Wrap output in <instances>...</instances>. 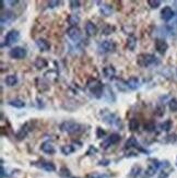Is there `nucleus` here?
I'll list each match as a JSON object with an SVG mask.
<instances>
[{"label":"nucleus","mask_w":177,"mask_h":178,"mask_svg":"<svg viewBox=\"0 0 177 178\" xmlns=\"http://www.w3.org/2000/svg\"><path fill=\"white\" fill-rule=\"evenodd\" d=\"M60 130L68 134H76V133L82 132L83 130H84V127L73 120H67V121H64V123L60 125Z\"/></svg>","instance_id":"nucleus-1"},{"label":"nucleus","mask_w":177,"mask_h":178,"mask_svg":"<svg viewBox=\"0 0 177 178\" xmlns=\"http://www.w3.org/2000/svg\"><path fill=\"white\" fill-rule=\"evenodd\" d=\"M137 63L142 68H148L152 65H157L159 60L152 54H140L137 57Z\"/></svg>","instance_id":"nucleus-2"},{"label":"nucleus","mask_w":177,"mask_h":178,"mask_svg":"<svg viewBox=\"0 0 177 178\" xmlns=\"http://www.w3.org/2000/svg\"><path fill=\"white\" fill-rule=\"evenodd\" d=\"M86 88L92 92V94L94 95L95 97L100 98V97H102V95L104 94V88H105V86H104L97 79L91 78L90 80L86 82Z\"/></svg>","instance_id":"nucleus-3"},{"label":"nucleus","mask_w":177,"mask_h":178,"mask_svg":"<svg viewBox=\"0 0 177 178\" xmlns=\"http://www.w3.org/2000/svg\"><path fill=\"white\" fill-rule=\"evenodd\" d=\"M101 118L104 123L107 124V125H109V126L116 125L117 127H119V125L122 126V124H120V118H118L115 114L108 111L107 109H102L101 111Z\"/></svg>","instance_id":"nucleus-4"},{"label":"nucleus","mask_w":177,"mask_h":178,"mask_svg":"<svg viewBox=\"0 0 177 178\" xmlns=\"http://www.w3.org/2000/svg\"><path fill=\"white\" fill-rule=\"evenodd\" d=\"M19 39H20V33H19V31H16V30L10 31V32H8L7 35L5 36V41H3L1 47L12 46V45L15 44L16 42H19Z\"/></svg>","instance_id":"nucleus-5"},{"label":"nucleus","mask_w":177,"mask_h":178,"mask_svg":"<svg viewBox=\"0 0 177 178\" xmlns=\"http://www.w3.org/2000/svg\"><path fill=\"white\" fill-rule=\"evenodd\" d=\"M99 49H100V51H102V53H104V54L114 53L116 49V44L114 41L106 39V41H103L102 43H100Z\"/></svg>","instance_id":"nucleus-6"},{"label":"nucleus","mask_w":177,"mask_h":178,"mask_svg":"<svg viewBox=\"0 0 177 178\" xmlns=\"http://www.w3.org/2000/svg\"><path fill=\"white\" fill-rule=\"evenodd\" d=\"M28 55V51L25 48L23 47H13V48L10 49L9 51V56L13 59H24Z\"/></svg>","instance_id":"nucleus-7"},{"label":"nucleus","mask_w":177,"mask_h":178,"mask_svg":"<svg viewBox=\"0 0 177 178\" xmlns=\"http://www.w3.org/2000/svg\"><path fill=\"white\" fill-rule=\"evenodd\" d=\"M120 136L118 133H112L109 137H107V139H105L103 142H102V148L103 149H108L110 145H113V144H116V143H118V142L120 141Z\"/></svg>","instance_id":"nucleus-8"},{"label":"nucleus","mask_w":177,"mask_h":178,"mask_svg":"<svg viewBox=\"0 0 177 178\" xmlns=\"http://www.w3.org/2000/svg\"><path fill=\"white\" fill-rule=\"evenodd\" d=\"M155 49H157V51L160 55H165L168 49V44L166 43L165 39L157 38L155 39Z\"/></svg>","instance_id":"nucleus-9"},{"label":"nucleus","mask_w":177,"mask_h":178,"mask_svg":"<svg viewBox=\"0 0 177 178\" xmlns=\"http://www.w3.org/2000/svg\"><path fill=\"white\" fill-rule=\"evenodd\" d=\"M67 35L73 42H79L81 39V32L78 26H70L67 30Z\"/></svg>","instance_id":"nucleus-10"},{"label":"nucleus","mask_w":177,"mask_h":178,"mask_svg":"<svg viewBox=\"0 0 177 178\" xmlns=\"http://www.w3.org/2000/svg\"><path fill=\"white\" fill-rule=\"evenodd\" d=\"M15 19H16V16L13 12H11V11L2 12V14H1V25L3 26L5 24L6 25H9V24H11Z\"/></svg>","instance_id":"nucleus-11"},{"label":"nucleus","mask_w":177,"mask_h":178,"mask_svg":"<svg viewBox=\"0 0 177 178\" xmlns=\"http://www.w3.org/2000/svg\"><path fill=\"white\" fill-rule=\"evenodd\" d=\"M125 148H126V149L134 148V149H138L139 151L145 152V150L140 145V143L138 142V140L136 139V137H130V138H129V139L126 141V143H125Z\"/></svg>","instance_id":"nucleus-12"},{"label":"nucleus","mask_w":177,"mask_h":178,"mask_svg":"<svg viewBox=\"0 0 177 178\" xmlns=\"http://www.w3.org/2000/svg\"><path fill=\"white\" fill-rule=\"evenodd\" d=\"M149 167H148V169H147V175L148 176H153L154 174L157 173V171L159 169V167L161 166V163L159 162L157 160H149Z\"/></svg>","instance_id":"nucleus-13"},{"label":"nucleus","mask_w":177,"mask_h":178,"mask_svg":"<svg viewBox=\"0 0 177 178\" xmlns=\"http://www.w3.org/2000/svg\"><path fill=\"white\" fill-rule=\"evenodd\" d=\"M85 33L87 36H95L99 32V28L95 25V23H93L92 21H87L85 23Z\"/></svg>","instance_id":"nucleus-14"},{"label":"nucleus","mask_w":177,"mask_h":178,"mask_svg":"<svg viewBox=\"0 0 177 178\" xmlns=\"http://www.w3.org/2000/svg\"><path fill=\"white\" fill-rule=\"evenodd\" d=\"M175 15V12L174 10L172 9L170 7H164L163 9H162L161 11V18L162 20H164V21H170V20H172L173 18H174Z\"/></svg>","instance_id":"nucleus-15"},{"label":"nucleus","mask_w":177,"mask_h":178,"mask_svg":"<svg viewBox=\"0 0 177 178\" xmlns=\"http://www.w3.org/2000/svg\"><path fill=\"white\" fill-rule=\"evenodd\" d=\"M41 150L43 151V152L47 153V154H54V153L56 152L55 146H54V144L51 143V141L43 142V143L41 144Z\"/></svg>","instance_id":"nucleus-16"},{"label":"nucleus","mask_w":177,"mask_h":178,"mask_svg":"<svg viewBox=\"0 0 177 178\" xmlns=\"http://www.w3.org/2000/svg\"><path fill=\"white\" fill-rule=\"evenodd\" d=\"M29 132H30V125H29V123H26L24 124V125L21 127V129L18 131V133H16V139L23 140L24 138L28 136Z\"/></svg>","instance_id":"nucleus-17"},{"label":"nucleus","mask_w":177,"mask_h":178,"mask_svg":"<svg viewBox=\"0 0 177 178\" xmlns=\"http://www.w3.org/2000/svg\"><path fill=\"white\" fill-rule=\"evenodd\" d=\"M36 45L42 51H48L51 49V43L45 38H38L36 41Z\"/></svg>","instance_id":"nucleus-18"},{"label":"nucleus","mask_w":177,"mask_h":178,"mask_svg":"<svg viewBox=\"0 0 177 178\" xmlns=\"http://www.w3.org/2000/svg\"><path fill=\"white\" fill-rule=\"evenodd\" d=\"M103 73H104V76H105V78L109 79V80H113V79L115 78L116 70L113 66H106V67L103 69Z\"/></svg>","instance_id":"nucleus-19"},{"label":"nucleus","mask_w":177,"mask_h":178,"mask_svg":"<svg viewBox=\"0 0 177 178\" xmlns=\"http://www.w3.org/2000/svg\"><path fill=\"white\" fill-rule=\"evenodd\" d=\"M127 85L130 90H137V89L140 86V82H139V79L137 76H130L127 81Z\"/></svg>","instance_id":"nucleus-20"},{"label":"nucleus","mask_w":177,"mask_h":178,"mask_svg":"<svg viewBox=\"0 0 177 178\" xmlns=\"http://www.w3.org/2000/svg\"><path fill=\"white\" fill-rule=\"evenodd\" d=\"M100 12H101V14L104 16H110L113 14L114 10H113V7H112V6L104 3V5H102L101 7H100Z\"/></svg>","instance_id":"nucleus-21"},{"label":"nucleus","mask_w":177,"mask_h":178,"mask_svg":"<svg viewBox=\"0 0 177 178\" xmlns=\"http://www.w3.org/2000/svg\"><path fill=\"white\" fill-rule=\"evenodd\" d=\"M5 83L8 86H14L18 83V76L15 74H9L5 78Z\"/></svg>","instance_id":"nucleus-22"},{"label":"nucleus","mask_w":177,"mask_h":178,"mask_svg":"<svg viewBox=\"0 0 177 178\" xmlns=\"http://www.w3.org/2000/svg\"><path fill=\"white\" fill-rule=\"evenodd\" d=\"M39 163H41V164H38L37 166L45 169L46 171H56V166L54 165V163H51V162H39Z\"/></svg>","instance_id":"nucleus-23"},{"label":"nucleus","mask_w":177,"mask_h":178,"mask_svg":"<svg viewBox=\"0 0 177 178\" xmlns=\"http://www.w3.org/2000/svg\"><path fill=\"white\" fill-rule=\"evenodd\" d=\"M139 127H140V124H139V120L137 118H131L129 120V129L130 131L136 132L139 130Z\"/></svg>","instance_id":"nucleus-24"},{"label":"nucleus","mask_w":177,"mask_h":178,"mask_svg":"<svg viewBox=\"0 0 177 178\" xmlns=\"http://www.w3.org/2000/svg\"><path fill=\"white\" fill-rule=\"evenodd\" d=\"M116 88H117L120 92H126V91L128 90L127 81L125 82L122 79H117V80H116Z\"/></svg>","instance_id":"nucleus-25"},{"label":"nucleus","mask_w":177,"mask_h":178,"mask_svg":"<svg viewBox=\"0 0 177 178\" xmlns=\"http://www.w3.org/2000/svg\"><path fill=\"white\" fill-rule=\"evenodd\" d=\"M137 46V38L134 35H130V36L127 38V47H128L130 50H134Z\"/></svg>","instance_id":"nucleus-26"},{"label":"nucleus","mask_w":177,"mask_h":178,"mask_svg":"<svg viewBox=\"0 0 177 178\" xmlns=\"http://www.w3.org/2000/svg\"><path fill=\"white\" fill-rule=\"evenodd\" d=\"M76 151V148L72 146L71 144H66V145L61 146V153L64 155H70L71 153H73Z\"/></svg>","instance_id":"nucleus-27"},{"label":"nucleus","mask_w":177,"mask_h":178,"mask_svg":"<svg viewBox=\"0 0 177 178\" xmlns=\"http://www.w3.org/2000/svg\"><path fill=\"white\" fill-rule=\"evenodd\" d=\"M34 65H35V67L37 68V69H43V68H45V67H47V61L44 59V58H42V57H38V58H36V60H35V63H34Z\"/></svg>","instance_id":"nucleus-28"},{"label":"nucleus","mask_w":177,"mask_h":178,"mask_svg":"<svg viewBox=\"0 0 177 178\" xmlns=\"http://www.w3.org/2000/svg\"><path fill=\"white\" fill-rule=\"evenodd\" d=\"M67 20L69 22V24H71V26H77V24L80 22V16L78 14H70Z\"/></svg>","instance_id":"nucleus-29"},{"label":"nucleus","mask_w":177,"mask_h":178,"mask_svg":"<svg viewBox=\"0 0 177 178\" xmlns=\"http://www.w3.org/2000/svg\"><path fill=\"white\" fill-rule=\"evenodd\" d=\"M9 105L15 107V108H23L25 106V103L22 100H19V98H15V100H12L9 102Z\"/></svg>","instance_id":"nucleus-30"},{"label":"nucleus","mask_w":177,"mask_h":178,"mask_svg":"<svg viewBox=\"0 0 177 178\" xmlns=\"http://www.w3.org/2000/svg\"><path fill=\"white\" fill-rule=\"evenodd\" d=\"M172 126H173L172 120H165L164 123H162L161 125H160V127H161V129L163 130V131L168 132L170 130V128H172Z\"/></svg>","instance_id":"nucleus-31"},{"label":"nucleus","mask_w":177,"mask_h":178,"mask_svg":"<svg viewBox=\"0 0 177 178\" xmlns=\"http://www.w3.org/2000/svg\"><path fill=\"white\" fill-rule=\"evenodd\" d=\"M144 130L148 132L155 131V124L153 121H148L147 124H144Z\"/></svg>","instance_id":"nucleus-32"},{"label":"nucleus","mask_w":177,"mask_h":178,"mask_svg":"<svg viewBox=\"0 0 177 178\" xmlns=\"http://www.w3.org/2000/svg\"><path fill=\"white\" fill-rule=\"evenodd\" d=\"M168 107L172 111H177V100L176 98H172V100L168 102Z\"/></svg>","instance_id":"nucleus-33"},{"label":"nucleus","mask_w":177,"mask_h":178,"mask_svg":"<svg viewBox=\"0 0 177 178\" xmlns=\"http://www.w3.org/2000/svg\"><path fill=\"white\" fill-rule=\"evenodd\" d=\"M148 5H149L152 9H157V8L161 6V1H160V0H149V1H148Z\"/></svg>","instance_id":"nucleus-34"},{"label":"nucleus","mask_w":177,"mask_h":178,"mask_svg":"<svg viewBox=\"0 0 177 178\" xmlns=\"http://www.w3.org/2000/svg\"><path fill=\"white\" fill-rule=\"evenodd\" d=\"M70 5V8H71L72 10H76V9H79L81 6V2L79 1V0H71L69 2Z\"/></svg>","instance_id":"nucleus-35"},{"label":"nucleus","mask_w":177,"mask_h":178,"mask_svg":"<svg viewBox=\"0 0 177 178\" xmlns=\"http://www.w3.org/2000/svg\"><path fill=\"white\" fill-rule=\"evenodd\" d=\"M60 176H62V177H70V171L67 168V167H61L60 168V171H59Z\"/></svg>","instance_id":"nucleus-36"},{"label":"nucleus","mask_w":177,"mask_h":178,"mask_svg":"<svg viewBox=\"0 0 177 178\" xmlns=\"http://www.w3.org/2000/svg\"><path fill=\"white\" fill-rule=\"evenodd\" d=\"M114 31H115V28H114V26L107 25V26H105V28H104L103 34H104V35H109V34H112V33H113Z\"/></svg>","instance_id":"nucleus-37"},{"label":"nucleus","mask_w":177,"mask_h":178,"mask_svg":"<svg viewBox=\"0 0 177 178\" xmlns=\"http://www.w3.org/2000/svg\"><path fill=\"white\" fill-rule=\"evenodd\" d=\"M140 171H141V168L139 166H136V167H134L132 168V171H131V173H130V175L132 176V177H137V176L140 174Z\"/></svg>","instance_id":"nucleus-38"},{"label":"nucleus","mask_w":177,"mask_h":178,"mask_svg":"<svg viewBox=\"0 0 177 178\" xmlns=\"http://www.w3.org/2000/svg\"><path fill=\"white\" fill-rule=\"evenodd\" d=\"M47 5H48L49 8H56L60 5V1L59 0H51V1H48Z\"/></svg>","instance_id":"nucleus-39"},{"label":"nucleus","mask_w":177,"mask_h":178,"mask_svg":"<svg viewBox=\"0 0 177 178\" xmlns=\"http://www.w3.org/2000/svg\"><path fill=\"white\" fill-rule=\"evenodd\" d=\"M105 134H106L105 130H103L101 127H97V129H96V137L97 138H103Z\"/></svg>","instance_id":"nucleus-40"},{"label":"nucleus","mask_w":177,"mask_h":178,"mask_svg":"<svg viewBox=\"0 0 177 178\" xmlns=\"http://www.w3.org/2000/svg\"><path fill=\"white\" fill-rule=\"evenodd\" d=\"M155 114H157V116H163L164 115V106H159L157 108V111H155Z\"/></svg>","instance_id":"nucleus-41"},{"label":"nucleus","mask_w":177,"mask_h":178,"mask_svg":"<svg viewBox=\"0 0 177 178\" xmlns=\"http://www.w3.org/2000/svg\"><path fill=\"white\" fill-rule=\"evenodd\" d=\"M104 175H100V174H91V175H87L86 178H104Z\"/></svg>","instance_id":"nucleus-42"},{"label":"nucleus","mask_w":177,"mask_h":178,"mask_svg":"<svg viewBox=\"0 0 177 178\" xmlns=\"http://www.w3.org/2000/svg\"><path fill=\"white\" fill-rule=\"evenodd\" d=\"M109 163H110L109 160H101L99 162V165H102V166H107Z\"/></svg>","instance_id":"nucleus-43"},{"label":"nucleus","mask_w":177,"mask_h":178,"mask_svg":"<svg viewBox=\"0 0 177 178\" xmlns=\"http://www.w3.org/2000/svg\"><path fill=\"white\" fill-rule=\"evenodd\" d=\"M91 152L96 153V152H97V150L94 148V146H92V145H91V146H90V149H89V151H87V152H86V154H87V155H91Z\"/></svg>","instance_id":"nucleus-44"},{"label":"nucleus","mask_w":177,"mask_h":178,"mask_svg":"<svg viewBox=\"0 0 177 178\" xmlns=\"http://www.w3.org/2000/svg\"><path fill=\"white\" fill-rule=\"evenodd\" d=\"M167 176H168V174L166 173L165 171H163L161 173V175L159 176V178H167Z\"/></svg>","instance_id":"nucleus-45"},{"label":"nucleus","mask_w":177,"mask_h":178,"mask_svg":"<svg viewBox=\"0 0 177 178\" xmlns=\"http://www.w3.org/2000/svg\"><path fill=\"white\" fill-rule=\"evenodd\" d=\"M7 3H10V5H18L19 3V1H7Z\"/></svg>","instance_id":"nucleus-46"},{"label":"nucleus","mask_w":177,"mask_h":178,"mask_svg":"<svg viewBox=\"0 0 177 178\" xmlns=\"http://www.w3.org/2000/svg\"><path fill=\"white\" fill-rule=\"evenodd\" d=\"M176 28H177V22H176Z\"/></svg>","instance_id":"nucleus-47"},{"label":"nucleus","mask_w":177,"mask_h":178,"mask_svg":"<svg viewBox=\"0 0 177 178\" xmlns=\"http://www.w3.org/2000/svg\"><path fill=\"white\" fill-rule=\"evenodd\" d=\"M176 72H177V71H176Z\"/></svg>","instance_id":"nucleus-48"}]
</instances>
